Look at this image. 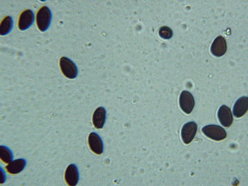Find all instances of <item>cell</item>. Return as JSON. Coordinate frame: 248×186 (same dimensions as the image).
I'll return each mask as SVG.
<instances>
[{
    "instance_id": "1",
    "label": "cell",
    "mask_w": 248,
    "mask_h": 186,
    "mask_svg": "<svg viewBox=\"0 0 248 186\" xmlns=\"http://www.w3.org/2000/svg\"><path fill=\"white\" fill-rule=\"evenodd\" d=\"M51 12L47 7H42L38 10L36 15V22L41 31L44 32L47 29L51 23Z\"/></svg>"
},
{
    "instance_id": "2",
    "label": "cell",
    "mask_w": 248,
    "mask_h": 186,
    "mask_svg": "<svg viewBox=\"0 0 248 186\" xmlns=\"http://www.w3.org/2000/svg\"><path fill=\"white\" fill-rule=\"evenodd\" d=\"M203 133L207 137L216 141H220L225 139L227 134L222 127L215 125H209L202 129Z\"/></svg>"
},
{
    "instance_id": "3",
    "label": "cell",
    "mask_w": 248,
    "mask_h": 186,
    "mask_svg": "<svg viewBox=\"0 0 248 186\" xmlns=\"http://www.w3.org/2000/svg\"><path fill=\"white\" fill-rule=\"evenodd\" d=\"M60 65L62 73L66 77L73 79L77 77V68L70 59L64 56L61 57L60 60Z\"/></svg>"
},
{
    "instance_id": "4",
    "label": "cell",
    "mask_w": 248,
    "mask_h": 186,
    "mask_svg": "<svg viewBox=\"0 0 248 186\" xmlns=\"http://www.w3.org/2000/svg\"><path fill=\"white\" fill-rule=\"evenodd\" d=\"M179 104L182 110L188 114L193 110L195 105V101L192 94L186 91H182L179 98Z\"/></svg>"
},
{
    "instance_id": "5",
    "label": "cell",
    "mask_w": 248,
    "mask_h": 186,
    "mask_svg": "<svg viewBox=\"0 0 248 186\" xmlns=\"http://www.w3.org/2000/svg\"><path fill=\"white\" fill-rule=\"evenodd\" d=\"M197 126L194 122H190L184 124L182 129L181 136L184 142L188 144L193 139L196 134Z\"/></svg>"
},
{
    "instance_id": "6",
    "label": "cell",
    "mask_w": 248,
    "mask_h": 186,
    "mask_svg": "<svg viewBox=\"0 0 248 186\" xmlns=\"http://www.w3.org/2000/svg\"><path fill=\"white\" fill-rule=\"evenodd\" d=\"M34 20V15L30 9H26L20 14L18 20L19 29L24 30L29 28L33 24Z\"/></svg>"
},
{
    "instance_id": "7",
    "label": "cell",
    "mask_w": 248,
    "mask_h": 186,
    "mask_svg": "<svg viewBox=\"0 0 248 186\" xmlns=\"http://www.w3.org/2000/svg\"><path fill=\"white\" fill-rule=\"evenodd\" d=\"M227 44L224 38L221 36L216 38L213 41L210 48L212 54L215 56L220 57L223 55L227 50Z\"/></svg>"
},
{
    "instance_id": "8",
    "label": "cell",
    "mask_w": 248,
    "mask_h": 186,
    "mask_svg": "<svg viewBox=\"0 0 248 186\" xmlns=\"http://www.w3.org/2000/svg\"><path fill=\"white\" fill-rule=\"evenodd\" d=\"M218 117L221 124L225 127H230L232 123L233 118L231 110L225 105H223L219 108Z\"/></svg>"
},
{
    "instance_id": "9",
    "label": "cell",
    "mask_w": 248,
    "mask_h": 186,
    "mask_svg": "<svg viewBox=\"0 0 248 186\" xmlns=\"http://www.w3.org/2000/svg\"><path fill=\"white\" fill-rule=\"evenodd\" d=\"M88 143L90 149L94 153L98 155L102 153L103 143L98 134L94 132L90 133L88 138Z\"/></svg>"
},
{
    "instance_id": "10",
    "label": "cell",
    "mask_w": 248,
    "mask_h": 186,
    "mask_svg": "<svg viewBox=\"0 0 248 186\" xmlns=\"http://www.w3.org/2000/svg\"><path fill=\"white\" fill-rule=\"evenodd\" d=\"M65 179L67 184L69 186L76 185L79 179L78 169L75 165L71 164L67 168L65 173Z\"/></svg>"
},
{
    "instance_id": "11",
    "label": "cell",
    "mask_w": 248,
    "mask_h": 186,
    "mask_svg": "<svg viewBox=\"0 0 248 186\" xmlns=\"http://www.w3.org/2000/svg\"><path fill=\"white\" fill-rule=\"evenodd\" d=\"M248 109V98L246 96H242L239 98L234 104L233 115L237 118L241 117L246 113Z\"/></svg>"
},
{
    "instance_id": "12",
    "label": "cell",
    "mask_w": 248,
    "mask_h": 186,
    "mask_svg": "<svg viewBox=\"0 0 248 186\" xmlns=\"http://www.w3.org/2000/svg\"><path fill=\"white\" fill-rule=\"evenodd\" d=\"M27 161L24 158H20L12 160L5 167L9 174L15 175L21 172L25 168Z\"/></svg>"
},
{
    "instance_id": "13",
    "label": "cell",
    "mask_w": 248,
    "mask_h": 186,
    "mask_svg": "<svg viewBox=\"0 0 248 186\" xmlns=\"http://www.w3.org/2000/svg\"><path fill=\"white\" fill-rule=\"evenodd\" d=\"M106 118V111L104 108L98 107L95 111L93 116L92 121L95 127L97 129L103 128Z\"/></svg>"
},
{
    "instance_id": "14",
    "label": "cell",
    "mask_w": 248,
    "mask_h": 186,
    "mask_svg": "<svg viewBox=\"0 0 248 186\" xmlns=\"http://www.w3.org/2000/svg\"><path fill=\"white\" fill-rule=\"evenodd\" d=\"M13 20L11 17L7 16L4 17L1 22L0 34L5 35L8 34L12 29Z\"/></svg>"
},
{
    "instance_id": "15",
    "label": "cell",
    "mask_w": 248,
    "mask_h": 186,
    "mask_svg": "<svg viewBox=\"0 0 248 186\" xmlns=\"http://www.w3.org/2000/svg\"><path fill=\"white\" fill-rule=\"evenodd\" d=\"M13 157L11 150L8 147L5 145L0 146V158L3 162L9 163L13 159Z\"/></svg>"
},
{
    "instance_id": "16",
    "label": "cell",
    "mask_w": 248,
    "mask_h": 186,
    "mask_svg": "<svg viewBox=\"0 0 248 186\" xmlns=\"http://www.w3.org/2000/svg\"><path fill=\"white\" fill-rule=\"evenodd\" d=\"M159 33L161 37L166 39L171 38L173 35L172 30L169 27L166 26L162 27L160 28Z\"/></svg>"
},
{
    "instance_id": "17",
    "label": "cell",
    "mask_w": 248,
    "mask_h": 186,
    "mask_svg": "<svg viewBox=\"0 0 248 186\" xmlns=\"http://www.w3.org/2000/svg\"><path fill=\"white\" fill-rule=\"evenodd\" d=\"M1 183L4 182L6 180V174L3 170H1Z\"/></svg>"
}]
</instances>
